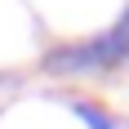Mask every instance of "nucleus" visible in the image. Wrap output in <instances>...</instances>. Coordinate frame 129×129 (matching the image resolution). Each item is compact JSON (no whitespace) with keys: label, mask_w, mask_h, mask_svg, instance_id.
Returning <instances> with one entry per match:
<instances>
[{"label":"nucleus","mask_w":129,"mask_h":129,"mask_svg":"<svg viewBox=\"0 0 129 129\" xmlns=\"http://www.w3.org/2000/svg\"><path fill=\"white\" fill-rule=\"evenodd\" d=\"M107 62H129V13H125V22L116 31H107V36L89 40V45L53 53L45 67L49 71H80V67H107Z\"/></svg>","instance_id":"1"},{"label":"nucleus","mask_w":129,"mask_h":129,"mask_svg":"<svg viewBox=\"0 0 129 129\" xmlns=\"http://www.w3.org/2000/svg\"><path fill=\"white\" fill-rule=\"evenodd\" d=\"M76 111H80V116H85V120H93V125H98V129H116V125H111V120L103 116V111H98V107H76Z\"/></svg>","instance_id":"2"}]
</instances>
